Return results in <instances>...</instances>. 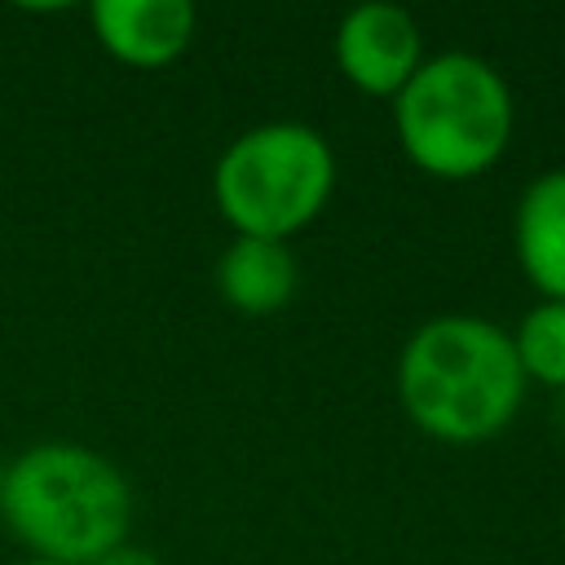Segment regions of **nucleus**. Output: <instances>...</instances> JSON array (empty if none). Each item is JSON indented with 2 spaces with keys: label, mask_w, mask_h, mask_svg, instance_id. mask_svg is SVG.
<instances>
[{
  "label": "nucleus",
  "mask_w": 565,
  "mask_h": 565,
  "mask_svg": "<svg viewBox=\"0 0 565 565\" xmlns=\"http://www.w3.org/2000/svg\"><path fill=\"white\" fill-rule=\"evenodd\" d=\"M512 252L539 300H565V168H547L521 190Z\"/></svg>",
  "instance_id": "7"
},
{
  "label": "nucleus",
  "mask_w": 565,
  "mask_h": 565,
  "mask_svg": "<svg viewBox=\"0 0 565 565\" xmlns=\"http://www.w3.org/2000/svg\"><path fill=\"white\" fill-rule=\"evenodd\" d=\"M393 128L402 154L441 181H472L490 172L516 128L508 79L477 53L424 57L393 97Z\"/></svg>",
  "instance_id": "3"
},
{
  "label": "nucleus",
  "mask_w": 565,
  "mask_h": 565,
  "mask_svg": "<svg viewBox=\"0 0 565 565\" xmlns=\"http://www.w3.org/2000/svg\"><path fill=\"white\" fill-rule=\"evenodd\" d=\"M97 44L137 71L172 66L194 44V4L190 0H97L88 9Z\"/></svg>",
  "instance_id": "6"
},
{
  "label": "nucleus",
  "mask_w": 565,
  "mask_h": 565,
  "mask_svg": "<svg viewBox=\"0 0 565 565\" xmlns=\"http://www.w3.org/2000/svg\"><path fill=\"white\" fill-rule=\"evenodd\" d=\"M0 521L35 561L93 565L128 543L132 490L106 455L79 441H40L4 463Z\"/></svg>",
  "instance_id": "2"
},
{
  "label": "nucleus",
  "mask_w": 565,
  "mask_h": 565,
  "mask_svg": "<svg viewBox=\"0 0 565 565\" xmlns=\"http://www.w3.org/2000/svg\"><path fill=\"white\" fill-rule=\"evenodd\" d=\"M93 565H163L150 547H137V543H119V547H110L106 556H97Z\"/></svg>",
  "instance_id": "10"
},
{
  "label": "nucleus",
  "mask_w": 565,
  "mask_h": 565,
  "mask_svg": "<svg viewBox=\"0 0 565 565\" xmlns=\"http://www.w3.org/2000/svg\"><path fill=\"white\" fill-rule=\"evenodd\" d=\"M0 486H4V459H0Z\"/></svg>",
  "instance_id": "13"
},
{
  "label": "nucleus",
  "mask_w": 565,
  "mask_h": 565,
  "mask_svg": "<svg viewBox=\"0 0 565 565\" xmlns=\"http://www.w3.org/2000/svg\"><path fill=\"white\" fill-rule=\"evenodd\" d=\"M512 349L525 384H547L565 393V300H539L516 322Z\"/></svg>",
  "instance_id": "9"
},
{
  "label": "nucleus",
  "mask_w": 565,
  "mask_h": 565,
  "mask_svg": "<svg viewBox=\"0 0 565 565\" xmlns=\"http://www.w3.org/2000/svg\"><path fill=\"white\" fill-rule=\"evenodd\" d=\"M340 75L366 97H397L424 62V40L402 4L371 0L340 18L331 40Z\"/></svg>",
  "instance_id": "5"
},
{
  "label": "nucleus",
  "mask_w": 565,
  "mask_h": 565,
  "mask_svg": "<svg viewBox=\"0 0 565 565\" xmlns=\"http://www.w3.org/2000/svg\"><path fill=\"white\" fill-rule=\"evenodd\" d=\"M300 269L287 243L274 238H243L234 234V243L221 252L216 260V291L230 309L247 313V318H265L278 313L291 296H296Z\"/></svg>",
  "instance_id": "8"
},
{
  "label": "nucleus",
  "mask_w": 565,
  "mask_h": 565,
  "mask_svg": "<svg viewBox=\"0 0 565 565\" xmlns=\"http://www.w3.org/2000/svg\"><path fill=\"white\" fill-rule=\"evenodd\" d=\"M525 388L512 335L477 313L428 318L397 353V402L406 419L446 446L499 437L516 419Z\"/></svg>",
  "instance_id": "1"
},
{
  "label": "nucleus",
  "mask_w": 565,
  "mask_h": 565,
  "mask_svg": "<svg viewBox=\"0 0 565 565\" xmlns=\"http://www.w3.org/2000/svg\"><path fill=\"white\" fill-rule=\"evenodd\" d=\"M18 565H57V561H35V556H26V561H18Z\"/></svg>",
  "instance_id": "11"
},
{
  "label": "nucleus",
  "mask_w": 565,
  "mask_h": 565,
  "mask_svg": "<svg viewBox=\"0 0 565 565\" xmlns=\"http://www.w3.org/2000/svg\"><path fill=\"white\" fill-rule=\"evenodd\" d=\"M561 428H565V393H561Z\"/></svg>",
  "instance_id": "12"
},
{
  "label": "nucleus",
  "mask_w": 565,
  "mask_h": 565,
  "mask_svg": "<svg viewBox=\"0 0 565 565\" xmlns=\"http://www.w3.org/2000/svg\"><path fill=\"white\" fill-rule=\"evenodd\" d=\"M331 190L335 154L318 128L296 119H274L238 132L212 168L216 212L243 238L287 243L318 221Z\"/></svg>",
  "instance_id": "4"
}]
</instances>
